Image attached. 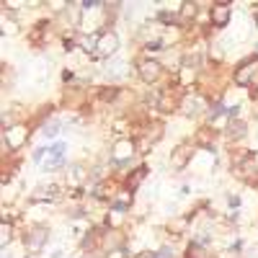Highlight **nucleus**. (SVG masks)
<instances>
[{"mask_svg":"<svg viewBox=\"0 0 258 258\" xmlns=\"http://www.w3.org/2000/svg\"><path fill=\"white\" fill-rule=\"evenodd\" d=\"M137 155V140L135 137H119L114 145H111V165H129V160H132Z\"/></svg>","mask_w":258,"mask_h":258,"instance_id":"nucleus-1","label":"nucleus"},{"mask_svg":"<svg viewBox=\"0 0 258 258\" xmlns=\"http://www.w3.org/2000/svg\"><path fill=\"white\" fill-rule=\"evenodd\" d=\"M178 111H181L186 119H197V116H202V114L209 111V101H207L204 96H199V93H186V96H181Z\"/></svg>","mask_w":258,"mask_h":258,"instance_id":"nucleus-2","label":"nucleus"},{"mask_svg":"<svg viewBox=\"0 0 258 258\" xmlns=\"http://www.w3.org/2000/svg\"><path fill=\"white\" fill-rule=\"evenodd\" d=\"M194 155H197V145H194V142H181V145L173 150V153H170V158H168L170 170H176V173L186 170V168L191 165Z\"/></svg>","mask_w":258,"mask_h":258,"instance_id":"nucleus-3","label":"nucleus"},{"mask_svg":"<svg viewBox=\"0 0 258 258\" xmlns=\"http://www.w3.org/2000/svg\"><path fill=\"white\" fill-rule=\"evenodd\" d=\"M49 238H52V230H49L47 225H34V227L24 235L26 250H29V253H41V250L47 248Z\"/></svg>","mask_w":258,"mask_h":258,"instance_id":"nucleus-4","label":"nucleus"},{"mask_svg":"<svg viewBox=\"0 0 258 258\" xmlns=\"http://www.w3.org/2000/svg\"><path fill=\"white\" fill-rule=\"evenodd\" d=\"M26 140H29V126L26 124H13V126L3 129V147L8 150V153L21 150L26 145Z\"/></svg>","mask_w":258,"mask_h":258,"instance_id":"nucleus-5","label":"nucleus"},{"mask_svg":"<svg viewBox=\"0 0 258 258\" xmlns=\"http://www.w3.org/2000/svg\"><path fill=\"white\" fill-rule=\"evenodd\" d=\"M137 75H140L142 83L153 85V83H158L160 75H163V64H160L155 57H147V54H145V57L137 59Z\"/></svg>","mask_w":258,"mask_h":258,"instance_id":"nucleus-6","label":"nucleus"},{"mask_svg":"<svg viewBox=\"0 0 258 258\" xmlns=\"http://www.w3.org/2000/svg\"><path fill=\"white\" fill-rule=\"evenodd\" d=\"M119 52V34L116 31H101V39H98V49L93 57H103V59H109Z\"/></svg>","mask_w":258,"mask_h":258,"instance_id":"nucleus-7","label":"nucleus"},{"mask_svg":"<svg viewBox=\"0 0 258 258\" xmlns=\"http://www.w3.org/2000/svg\"><path fill=\"white\" fill-rule=\"evenodd\" d=\"M209 21H212V26H217V29L230 26V21H232V6L230 3H214L209 8Z\"/></svg>","mask_w":258,"mask_h":258,"instance_id":"nucleus-8","label":"nucleus"},{"mask_svg":"<svg viewBox=\"0 0 258 258\" xmlns=\"http://www.w3.org/2000/svg\"><path fill=\"white\" fill-rule=\"evenodd\" d=\"M62 197V188L57 186V183H49V186H39V188H34V194L29 197V202H57Z\"/></svg>","mask_w":258,"mask_h":258,"instance_id":"nucleus-9","label":"nucleus"},{"mask_svg":"<svg viewBox=\"0 0 258 258\" xmlns=\"http://www.w3.org/2000/svg\"><path fill=\"white\" fill-rule=\"evenodd\" d=\"M147 173H150V168H147V165H137L135 170H129V176L124 178V191L135 194V191L142 186V181L147 178Z\"/></svg>","mask_w":258,"mask_h":258,"instance_id":"nucleus-10","label":"nucleus"},{"mask_svg":"<svg viewBox=\"0 0 258 258\" xmlns=\"http://www.w3.org/2000/svg\"><path fill=\"white\" fill-rule=\"evenodd\" d=\"M64 176H68V186H73V188H80V183H88L91 170H85V165L75 163V165H70L68 170H64Z\"/></svg>","mask_w":258,"mask_h":258,"instance_id":"nucleus-11","label":"nucleus"},{"mask_svg":"<svg viewBox=\"0 0 258 258\" xmlns=\"http://www.w3.org/2000/svg\"><path fill=\"white\" fill-rule=\"evenodd\" d=\"M245 135H248V124H245L243 119L227 121V126H225V137H227L230 142H240Z\"/></svg>","mask_w":258,"mask_h":258,"instance_id":"nucleus-12","label":"nucleus"},{"mask_svg":"<svg viewBox=\"0 0 258 258\" xmlns=\"http://www.w3.org/2000/svg\"><path fill=\"white\" fill-rule=\"evenodd\" d=\"M214 137H217V129H212V126H202V129H197V135H194V145L197 147H202V150H209L212 147V142H214Z\"/></svg>","mask_w":258,"mask_h":258,"instance_id":"nucleus-13","label":"nucleus"},{"mask_svg":"<svg viewBox=\"0 0 258 258\" xmlns=\"http://www.w3.org/2000/svg\"><path fill=\"white\" fill-rule=\"evenodd\" d=\"M199 13V3H191V0H186V3H181L178 8V18H181V26H186L188 21Z\"/></svg>","mask_w":258,"mask_h":258,"instance_id":"nucleus-14","label":"nucleus"},{"mask_svg":"<svg viewBox=\"0 0 258 258\" xmlns=\"http://www.w3.org/2000/svg\"><path fill=\"white\" fill-rule=\"evenodd\" d=\"M59 168H68V158H54V155H47V160L41 163V170H44V173H52V170H59Z\"/></svg>","mask_w":258,"mask_h":258,"instance_id":"nucleus-15","label":"nucleus"},{"mask_svg":"<svg viewBox=\"0 0 258 258\" xmlns=\"http://www.w3.org/2000/svg\"><path fill=\"white\" fill-rule=\"evenodd\" d=\"M121 96V88L119 85H103V88L98 91V98L103 101V103H111V101H116Z\"/></svg>","mask_w":258,"mask_h":258,"instance_id":"nucleus-16","label":"nucleus"},{"mask_svg":"<svg viewBox=\"0 0 258 258\" xmlns=\"http://www.w3.org/2000/svg\"><path fill=\"white\" fill-rule=\"evenodd\" d=\"M186 258H212V255L199 240H191L188 248H186Z\"/></svg>","mask_w":258,"mask_h":258,"instance_id":"nucleus-17","label":"nucleus"},{"mask_svg":"<svg viewBox=\"0 0 258 258\" xmlns=\"http://www.w3.org/2000/svg\"><path fill=\"white\" fill-rule=\"evenodd\" d=\"M59 132H62V121H59V119L44 121V126H41V135H44V140H54Z\"/></svg>","mask_w":258,"mask_h":258,"instance_id":"nucleus-18","label":"nucleus"},{"mask_svg":"<svg viewBox=\"0 0 258 258\" xmlns=\"http://www.w3.org/2000/svg\"><path fill=\"white\" fill-rule=\"evenodd\" d=\"M106 75H109V80H116V78H126L129 70H126L124 62H114V64H109V68H106Z\"/></svg>","mask_w":258,"mask_h":258,"instance_id":"nucleus-19","label":"nucleus"},{"mask_svg":"<svg viewBox=\"0 0 258 258\" xmlns=\"http://www.w3.org/2000/svg\"><path fill=\"white\" fill-rule=\"evenodd\" d=\"M194 80H197V70H188V68H178V85L181 88H186V85H191ZM194 88V85H191Z\"/></svg>","mask_w":258,"mask_h":258,"instance_id":"nucleus-20","label":"nucleus"},{"mask_svg":"<svg viewBox=\"0 0 258 258\" xmlns=\"http://www.w3.org/2000/svg\"><path fill=\"white\" fill-rule=\"evenodd\" d=\"M163 49H165V39H147V41H145L147 57H150V54H158V52H163Z\"/></svg>","mask_w":258,"mask_h":258,"instance_id":"nucleus-21","label":"nucleus"},{"mask_svg":"<svg viewBox=\"0 0 258 258\" xmlns=\"http://www.w3.org/2000/svg\"><path fill=\"white\" fill-rule=\"evenodd\" d=\"M0 245H3V250H6V245H11V240H13V225L11 222H3V227H0Z\"/></svg>","mask_w":258,"mask_h":258,"instance_id":"nucleus-22","label":"nucleus"},{"mask_svg":"<svg viewBox=\"0 0 258 258\" xmlns=\"http://www.w3.org/2000/svg\"><path fill=\"white\" fill-rule=\"evenodd\" d=\"M49 153L47 155H54V158H64V150H68V142H64V140H57V142H52L49 147Z\"/></svg>","mask_w":258,"mask_h":258,"instance_id":"nucleus-23","label":"nucleus"},{"mask_svg":"<svg viewBox=\"0 0 258 258\" xmlns=\"http://www.w3.org/2000/svg\"><path fill=\"white\" fill-rule=\"evenodd\" d=\"M207 57H209V59H214V62H222V52L217 49V44H209V49H207Z\"/></svg>","mask_w":258,"mask_h":258,"instance_id":"nucleus-24","label":"nucleus"},{"mask_svg":"<svg viewBox=\"0 0 258 258\" xmlns=\"http://www.w3.org/2000/svg\"><path fill=\"white\" fill-rule=\"evenodd\" d=\"M44 153H49L47 147H36L34 153H31V160H34V163H44Z\"/></svg>","mask_w":258,"mask_h":258,"instance_id":"nucleus-25","label":"nucleus"},{"mask_svg":"<svg viewBox=\"0 0 258 258\" xmlns=\"http://www.w3.org/2000/svg\"><path fill=\"white\" fill-rule=\"evenodd\" d=\"M158 255H160V258H176V250H173V245H163V248L158 250Z\"/></svg>","mask_w":258,"mask_h":258,"instance_id":"nucleus-26","label":"nucleus"},{"mask_svg":"<svg viewBox=\"0 0 258 258\" xmlns=\"http://www.w3.org/2000/svg\"><path fill=\"white\" fill-rule=\"evenodd\" d=\"M75 47H78V44H75L73 36H64V39H62V49H64V52H73Z\"/></svg>","mask_w":258,"mask_h":258,"instance_id":"nucleus-27","label":"nucleus"},{"mask_svg":"<svg viewBox=\"0 0 258 258\" xmlns=\"http://www.w3.org/2000/svg\"><path fill=\"white\" fill-rule=\"evenodd\" d=\"M6 34H18V29H16L13 21H6V18H3V36H6Z\"/></svg>","mask_w":258,"mask_h":258,"instance_id":"nucleus-28","label":"nucleus"},{"mask_svg":"<svg viewBox=\"0 0 258 258\" xmlns=\"http://www.w3.org/2000/svg\"><path fill=\"white\" fill-rule=\"evenodd\" d=\"M243 258H258V243L248 245V248H245V255H243Z\"/></svg>","mask_w":258,"mask_h":258,"instance_id":"nucleus-29","label":"nucleus"},{"mask_svg":"<svg viewBox=\"0 0 258 258\" xmlns=\"http://www.w3.org/2000/svg\"><path fill=\"white\" fill-rule=\"evenodd\" d=\"M135 258H160V255H158V250H140Z\"/></svg>","mask_w":258,"mask_h":258,"instance_id":"nucleus-30","label":"nucleus"},{"mask_svg":"<svg viewBox=\"0 0 258 258\" xmlns=\"http://www.w3.org/2000/svg\"><path fill=\"white\" fill-rule=\"evenodd\" d=\"M80 217H85V209H83V207H75V209L70 212V220H80Z\"/></svg>","mask_w":258,"mask_h":258,"instance_id":"nucleus-31","label":"nucleus"},{"mask_svg":"<svg viewBox=\"0 0 258 258\" xmlns=\"http://www.w3.org/2000/svg\"><path fill=\"white\" fill-rule=\"evenodd\" d=\"M227 204H230V207H240V197H232V194H227Z\"/></svg>","mask_w":258,"mask_h":258,"instance_id":"nucleus-32","label":"nucleus"},{"mask_svg":"<svg viewBox=\"0 0 258 258\" xmlns=\"http://www.w3.org/2000/svg\"><path fill=\"white\" fill-rule=\"evenodd\" d=\"M62 80H64V83H70V80H73V73H70V70H64V73H62Z\"/></svg>","mask_w":258,"mask_h":258,"instance_id":"nucleus-33","label":"nucleus"},{"mask_svg":"<svg viewBox=\"0 0 258 258\" xmlns=\"http://www.w3.org/2000/svg\"><path fill=\"white\" fill-rule=\"evenodd\" d=\"M52 258H62V250H54V253H52Z\"/></svg>","mask_w":258,"mask_h":258,"instance_id":"nucleus-34","label":"nucleus"},{"mask_svg":"<svg viewBox=\"0 0 258 258\" xmlns=\"http://www.w3.org/2000/svg\"><path fill=\"white\" fill-rule=\"evenodd\" d=\"M26 258H29V255H26Z\"/></svg>","mask_w":258,"mask_h":258,"instance_id":"nucleus-35","label":"nucleus"}]
</instances>
